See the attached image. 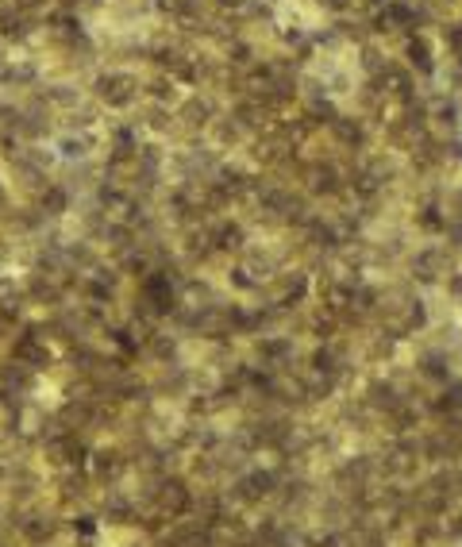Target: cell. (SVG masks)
Listing matches in <instances>:
<instances>
[{"mask_svg":"<svg viewBox=\"0 0 462 547\" xmlns=\"http://www.w3.org/2000/svg\"><path fill=\"white\" fill-rule=\"evenodd\" d=\"M89 470H93L96 478H112L116 470H120V455H116V451H93Z\"/></svg>","mask_w":462,"mask_h":547,"instance_id":"obj_2","label":"cell"},{"mask_svg":"<svg viewBox=\"0 0 462 547\" xmlns=\"http://www.w3.org/2000/svg\"><path fill=\"white\" fill-rule=\"evenodd\" d=\"M15 363L31 366V370H43V366L51 363V347L39 343L35 336H23L20 343H15Z\"/></svg>","mask_w":462,"mask_h":547,"instance_id":"obj_1","label":"cell"},{"mask_svg":"<svg viewBox=\"0 0 462 547\" xmlns=\"http://www.w3.org/2000/svg\"><path fill=\"white\" fill-rule=\"evenodd\" d=\"M23 532H27L31 540H51V536H54V520L35 517V520H27V524H23Z\"/></svg>","mask_w":462,"mask_h":547,"instance_id":"obj_3","label":"cell"}]
</instances>
